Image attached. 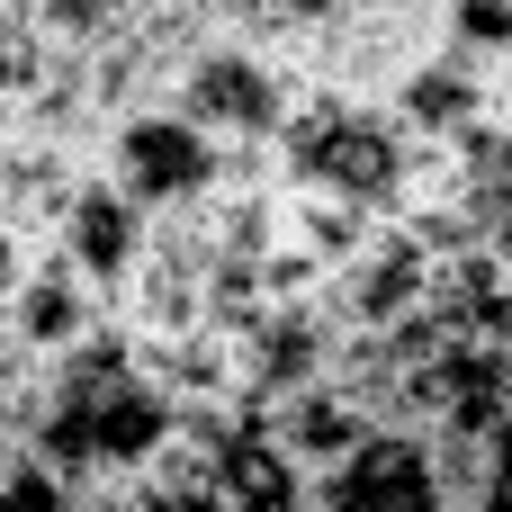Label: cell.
<instances>
[{"label":"cell","mask_w":512,"mask_h":512,"mask_svg":"<svg viewBox=\"0 0 512 512\" xmlns=\"http://www.w3.org/2000/svg\"><path fill=\"white\" fill-rule=\"evenodd\" d=\"M504 261H512V243H504Z\"/></svg>","instance_id":"cell-18"},{"label":"cell","mask_w":512,"mask_h":512,"mask_svg":"<svg viewBox=\"0 0 512 512\" xmlns=\"http://www.w3.org/2000/svg\"><path fill=\"white\" fill-rule=\"evenodd\" d=\"M252 423H261V432H270V441H279V450H288L306 477H333L351 450H369V441H378V414H369V405H360L342 378L297 387L288 405H270V414H252Z\"/></svg>","instance_id":"cell-10"},{"label":"cell","mask_w":512,"mask_h":512,"mask_svg":"<svg viewBox=\"0 0 512 512\" xmlns=\"http://www.w3.org/2000/svg\"><path fill=\"white\" fill-rule=\"evenodd\" d=\"M432 279H441V252L414 243L396 216L324 279V315L342 333H405L414 315H432Z\"/></svg>","instance_id":"cell-5"},{"label":"cell","mask_w":512,"mask_h":512,"mask_svg":"<svg viewBox=\"0 0 512 512\" xmlns=\"http://www.w3.org/2000/svg\"><path fill=\"white\" fill-rule=\"evenodd\" d=\"M477 512H512V423L486 441V504Z\"/></svg>","instance_id":"cell-14"},{"label":"cell","mask_w":512,"mask_h":512,"mask_svg":"<svg viewBox=\"0 0 512 512\" xmlns=\"http://www.w3.org/2000/svg\"><path fill=\"white\" fill-rule=\"evenodd\" d=\"M144 243H153V216L90 162V180L72 189V207H63V225H54V252L99 288V297H117L126 288V270L144 261Z\"/></svg>","instance_id":"cell-8"},{"label":"cell","mask_w":512,"mask_h":512,"mask_svg":"<svg viewBox=\"0 0 512 512\" xmlns=\"http://www.w3.org/2000/svg\"><path fill=\"white\" fill-rule=\"evenodd\" d=\"M18 18H27V0H0V27H18Z\"/></svg>","instance_id":"cell-17"},{"label":"cell","mask_w":512,"mask_h":512,"mask_svg":"<svg viewBox=\"0 0 512 512\" xmlns=\"http://www.w3.org/2000/svg\"><path fill=\"white\" fill-rule=\"evenodd\" d=\"M0 512H72V486L45 459H18V468H0Z\"/></svg>","instance_id":"cell-13"},{"label":"cell","mask_w":512,"mask_h":512,"mask_svg":"<svg viewBox=\"0 0 512 512\" xmlns=\"http://www.w3.org/2000/svg\"><path fill=\"white\" fill-rule=\"evenodd\" d=\"M225 512H315V477L243 414V432L225 441Z\"/></svg>","instance_id":"cell-11"},{"label":"cell","mask_w":512,"mask_h":512,"mask_svg":"<svg viewBox=\"0 0 512 512\" xmlns=\"http://www.w3.org/2000/svg\"><path fill=\"white\" fill-rule=\"evenodd\" d=\"M297 72L270 54V45H198L189 54V72H180V90H171V108L198 126V135H216L225 153H279V135H288V117H297Z\"/></svg>","instance_id":"cell-3"},{"label":"cell","mask_w":512,"mask_h":512,"mask_svg":"<svg viewBox=\"0 0 512 512\" xmlns=\"http://www.w3.org/2000/svg\"><path fill=\"white\" fill-rule=\"evenodd\" d=\"M18 270H27V243L0 225V315H9V288H18Z\"/></svg>","instance_id":"cell-15"},{"label":"cell","mask_w":512,"mask_h":512,"mask_svg":"<svg viewBox=\"0 0 512 512\" xmlns=\"http://www.w3.org/2000/svg\"><path fill=\"white\" fill-rule=\"evenodd\" d=\"M27 27L54 54H108L135 27V0H27Z\"/></svg>","instance_id":"cell-12"},{"label":"cell","mask_w":512,"mask_h":512,"mask_svg":"<svg viewBox=\"0 0 512 512\" xmlns=\"http://www.w3.org/2000/svg\"><path fill=\"white\" fill-rule=\"evenodd\" d=\"M315 512H450L432 441L414 432H378L369 450H351L333 477H315Z\"/></svg>","instance_id":"cell-7"},{"label":"cell","mask_w":512,"mask_h":512,"mask_svg":"<svg viewBox=\"0 0 512 512\" xmlns=\"http://www.w3.org/2000/svg\"><path fill=\"white\" fill-rule=\"evenodd\" d=\"M81 180H90V162H81L72 144L18 126V135L0 144V225H9L18 243H54V225H63V207H72Z\"/></svg>","instance_id":"cell-9"},{"label":"cell","mask_w":512,"mask_h":512,"mask_svg":"<svg viewBox=\"0 0 512 512\" xmlns=\"http://www.w3.org/2000/svg\"><path fill=\"white\" fill-rule=\"evenodd\" d=\"M99 171H108L144 216H189V207H207V198L225 189L234 153H225L216 135H198L180 108H135V117L108 126Z\"/></svg>","instance_id":"cell-4"},{"label":"cell","mask_w":512,"mask_h":512,"mask_svg":"<svg viewBox=\"0 0 512 512\" xmlns=\"http://www.w3.org/2000/svg\"><path fill=\"white\" fill-rule=\"evenodd\" d=\"M405 162H414V135H405V117L387 99L306 90L288 135H279V180L288 189H324V198H351L369 216H396Z\"/></svg>","instance_id":"cell-2"},{"label":"cell","mask_w":512,"mask_h":512,"mask_svg":"<svg viewBox=\"0 0 512 512\" xmlns=\"http://www.w3.org/2000/svg\"><path fill=\"white\" fill-rule=\"evenodd\" d=\"M171 423H180V405L135 369V333L108 315L81 351L54 360V387H45V414H36V459L72 495H108L171 441Z\"/></svg>","instance_id":"cell-1"},{"label":"cell","mask_w":512,"mask_h":512,"mask_svg":"<svg viewBox=\"0 0 512 512\" xmlns=\"http://www.w3.org/2000/svg\"><path fill=\"white\" fill-rule=\"evenodd\" d=\"M99 324H108V297H99V288H90L54 243H27V270H18V288H9L0 333L27 342L36 360H63V351H81Z\"/></svg>","instance_id":"cell-6"},{"label":"cell","mask_w":512,"mask_h":512,"mask_svg":"<svg viewBox=\"0 0 512 512\" xmlns=\"http://www.w3.org/2000/svg\"><path fill=\"white\" fill-rule=\"evenodd\" d=\"M378 9H405V18H441L450 0H378Z\"/></svg>","instance_id":"cell-16"}]
</instances>
